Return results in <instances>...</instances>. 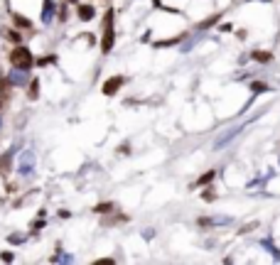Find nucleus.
<instances>
[{
    "label": "nucleus",
    "mask_w": 280,
    "mask_h": 265,
    "mask_svg": "<svg viewBox=\"0 0 280 265\" xmlns=\"http://www.w3.org/2000/svg\"><path fill=\"white\" fill-rule=\"evenodd\" d=\"M211 177H214V175H211V172H209V175H204V177H202V179H199V184H207V182H209Z\"/></svg>",
    "instance_id": "nucleus-12"
},
{
    "label": "nucleus",
    "mask_w": 280,
    "mask_h": 265,
    "mask_svg": "<svg viewBox=\"0 0 280 265\" xmlns=\"http://www.w3.org/2000/svg\"><path fill=\"white\" fill-rule=\"evenodd\" d=\"M15 25H17V27H32V22L25 20V17H20V15H15Z\"/></svg>",
    "instance_id": "nucleus-7"
},
{
    "label": "nucleus",
    "mask_w": 280,
    "mask_h": 265,
    "mask_svg": "<svg viewBox=\"0 0 280 265\" xmlns=\"http://www.w3.org/2000/svg\"><path fill=\"white\" fill-rule=\"evenodd\" d=\"M7 35H10V40H12V42H20V35H17V32H7Z\"/></svg>",
    "instance_id": "nucleus-13"
},
{
    "label": "nucleus",
    "mask_w": 280,
    "mask_h": 265,
    "mask_svg": "<svg viewBox=\"0 0 280 265\" xmlns=\"http://www.w3.org/2000/svg\"><path fill=\"white\" fill-rule=\"evenodd\" d=\"M251 88H253V91H263V88H266V84H261V81H256V84L251 86Z\"/></svg>",
    "instance_id": "nucleus-11"
},
{
    "label": "nucleus",
    "mask_w": 280,
    "mask_h": 265,
    "mask_svg": "<svg viewBox=\"0 0 280 265\" xmlns=\"http://www.w3.org/2000/svg\"><path fill=\"white\" fill-rule=\"evenodd\" d=\"M253 57L258 62H271V52H253Z\"/></svg>",
    "instance_id": "nucleus-8"
},
{
    "label": "nucleus",
    "mask_w": 280,
    "mask_h": 265,
    "mask_svg": "<svg viewBox=\"0 0 280 265\" xmlns=\"http://www.w3.org/2000/svg\"><path fill=\"white\" fill-rule=\"evenodd\" d=\"M0 106H2V96H0Z\"/></svg>",
    "instance_id": "nucleus-14"
},
{
    "label": "nucleus",
    "mask_w": 280,
    "mask_h": 265,
    "mask_svg": "<svg viewBox=\"0 0 280 265\" xmlns=\"http://www.w3.org/2000/svg\"><path fill=\"white\" fill-rule=\"evenodd\" d=\"M79 17L81 20H91L93 17V7L91 5H79Z\"/></svg>",
    "instance_id": "nucleus-4"
},
{
    "label": "nucleus",
    "mask_w": 280,
    "mask_h": 265,
    "mask_svg": "<svg viewBox=\"0 0 280 265\" xmlns=\"http://www.w3.org/2000/svg\"><path fill=\"white\" fill-rule=\"evenodd\" d=\"M126 84V79L123 76H113V79H108L106 84H103V93L106 96H113V93H118V88Z\"/></svg>",
    "instance_id": "nucleus-3"
},
{
    "label": "nucleus",
    "mask_w": 280,
    "mask_h": 265,
    "mask_svg": "<svg viewBox=\"0 0 280 265\" xmlns=\"http://www.w3.org/2000/svg\"><path fill=\"white\" fill-rule=\"evenodd\" d=\"M67 2H76V0H67Z\"/></svg>",
    "instance_id": "nucleus-15"
},
{
    "label": "nucleus",
    "mask_w": 280,
    "mask_h": 265,
    "mask_svg": "<svg viewBox=\"0 0 280 265\" xmlns=\"http://www.w3.org/2000/svg\"><path fill=\"white\" fill-rule=\"evenodd\" d=\"M96 211H98V214H111V211H113V204H98Z\"/></svg>",
    "instance_id": "nucleus-9"
},
{
    "label": "nucleus",
    "mask_w": 280,
    "mask_h": 265,
    "mask_svg": "<svg viewBox=\"0 0 280 265\" xmlns=\"http://www.w3.org/2000/svg\"><path fill=\"white\" fill-rule=\"evenodd\" d=\"M49 17H52V0H45V15H42V20L49 22Z\"/></svg>",
    "instance_id": "nucleus-5"
},
{
    "label": "nucleus",
    "mask_w": 280,
    "mask_h": 265,
    "mask_svg": "<svg viewBox=\"0 0 280 265\" xmlns=\"http://www.w3.org/2000/svg\"><path fill=\"white\" fill-rule=\"evenodd\" d=\"M37 88H40V81L35 79V81H32V86H30V98H37Z\"/></svg>",
    "instance_id": "nucleus-10"
},
{
    "label": "nucleus",
    "mask_w": 280,
    "mask_h": 265,
    "mask_svg": "<svg viewBox=\"0 0 280 265\" xmlns=\"http://www.w3.org/2000/svg\"><path fill=\"white\" fill-rule=\"evenodd\" d=\"M106 32H103V42H101V49L108 54L111 47H113V25H111V12H106Z\"/></svg>",
    "instance_id": "nucleus-2"
},
{
    "label": "nucleus",
    "mask_w": 280,
    "mask_h": 265,
    "mask_svg": "<svg viewBox=\"0 0 280 265\" xmlns=\"http://www.w3.org/2000/svg\"><path fill=\"white\" fill-rule=\"evenodd\" d=\"M7 165H10V152L0 157V175H5V172H7Z\"/></svg>",
    "instance_id": "nucleus-6"
},
{
    "label": "nucleus",
    "mask_w": 280,
    "mask_h": 265,
    "mask_svg": "<svg viewBox=\"0 0 280 265\" xmlns=\"http://www.w3.org/2000/svg\"><path fill=\"white\" fill-rule=\"evenodd\" d=\"M32 62H35V59H32V54H30L27 47H15V49L10 52V64L15 66V69H20V71L30 69Z\"/></svg>",
    "instance_id": "nucleus-1"
}]
</instances>
